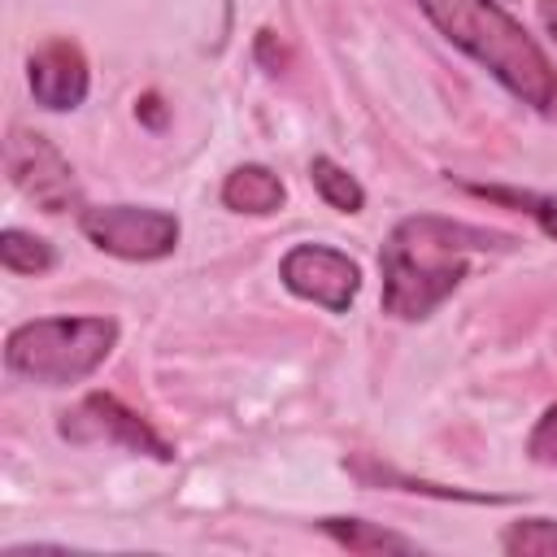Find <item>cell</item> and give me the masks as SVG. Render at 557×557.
<instances>
[{"label":"cell","mask_w":557,"mask_h":557,"mask_svg":"<svg viewBox=\"0 0 557 557\" xmlns=\"http://www.w3.org/2000/svg\"><path fill=\"white\" fill-rule=\"evenodd\" d=\"M513 248V235L453 222L440 213H413L392 226L379 252L383 270V313L400 322H418L435 313L466 278V265L474 252Z\"/></svg>","instance_id":"1"},{"label":"cell","mask_w":557,"mask_h":557,"mask_svg":"<svg viewBox=\"0 0 557 557\" xmlns=\"http://www.w3.org/2000/svg\"><path fill=\"white\" fill-rule=\"evenodd\" d=\"M418 9L435 22V30L474 57L492 78L513 91L535 113L557 109V70L544 48L496 4V0H418Z\"/></svg>","instance_id":"2"},{"label":"cell","mask_w":557,"mask_h":557,"mask_svg":"<svg viewBox=\"0 0 557 557\" xmlns=\"http://www.w3.org/2000/svg\"><path fill=\"white\" fill-rule=\"evenodd\" d=\"M113 344H117L113 318H35L9 331L4 361L13 374L30 383L65 387L100 370Z\"/></svg>","instance_id":"3"},{"label":"cell","mask_w":557,"mask_h":557,"mask_svg":"<svg viewBox=\"0 0 557 557\" xmlns=\"http://www.w3.org/2000/svg\"><path fill=\"white\" fill-rule=\"evenodd\" d=\"M78 231L109 257L122 261H157L178 244V218L148 205H96L83 209Z\"/></svg>","instance_id":"4"},{"label":"cell","mask_w":557,"mask_h":557,"mask_svg":"<svg viewBox=\"0 0 557 557\" xmlns=\"http://www.w3.org/2000/svg\"><path fill=\"white\" fill-rule=\"evenodd\" d=\"M57 431H61V440H74V444H113V448L144 453V457H157V461H174V448L157 435V426L148 418H139L135 409H126L109 392L83 396L74 409L61 413Z\"/></svg>","instance_id":"5"},{"label":"cell","mask_w":557,"mask_h":557,"mask_svg":"<svg viewBox=\"0 0 557 557\" xmlns=\"http://www.w3.org/2000/svg\"><path fill=\"white\" fill-rule=\"evenodd\" d=\"M4 165L13 187L35 200L44 213H65L78 205V178L70 170V161L52 148V139H44L39 131H13L4 144Z\"/></svg>","instance_id":"6"},{"label":"cell","mask_w":557,"mask_h":557,"mask_svg":"<svg viewBox=\"0 0 557 557\" xmlns=\"http://www.w3.org/2000/svg\"><path fill=\"white\" fill-rule=\"evenodd\" d=\"M278 278L287 283L292 296L313 300L331 313H348V305L361 292V265L326 244H296L287 248V257L278 261Z\"/></svg>","instance_id":"7"},{"label":"cell","mask_w":557,"mask_h":557,"mask_svg":"<svg viewBox=\"0 0 557 557\" xmlns=\"http://www.w3.org/2000/svg\"><path fill=\"white\" fill-rule=\"evenodd\" d=\"M26 78H30L35 104H44L52 113L78 109L87 100V83H91L87 57L74 39H44L26 61Z\"/></svg>","instance_id":"8"},{"label":"cell","mask_w":557,"mask_h":557,"mask_svg":"<svg viewBox=\"0 0 557 557\" xmlns=\"http://www.w3.org/2000/svg\"><path fill=\"white\" fill-rule=\"evenodd\" d=\"M283 200H287V187L270 165H235L222 183V205L231 213L265 218V213H278Z\"/></svg>","instance_id":"9"},{"label":"cell","mask_w":557,"mask_h":557,"mask_svg":"<svg viewBox=\"0 0 557 557\" xmlns=\"http://www.w3.org/2000/svg\"><path fill=\"white\" fill-rule=\"evenodd\" d=\"M318 527H322L339 548L361 553V557H370V553H413V548H418L409 535L383 531V527H374V522H366V518H322Z\"/></svg>","instance_id":"10"},{"label":"cell","mask_w":557,"mask_h":557,"mask_svg":"<svg viewBox=\"0 0 557 557\" xmlns=\"http://www.w3.org/2000/svg\"><path fill=\"white\" fill-rule=\"evenodd\" d=\"M309 178H313L318 196H322L331 209H339V213H361L366 191H361V183H357L344 165H335L331 157H313V161H309Z\"/></svg>","instance_id":"11"},{"label":"cell","mask_w":557,"mask_h":557,"mask_svg":"<svg viewBox=\"0 0 557 557\" xmlns=\"http://www.w3.org/2000/svg\"><path fill=\"white\" fill-rule=\"evenodd\" d=\"M0 261H4L9 274H48V270L57 265V252H52L48 239L9 226V231L0 235Z\"/></svg>","instance_id":"12"},{"label":"cell","mask_w":557,"mask_h":557,"mask_svg":"<svg viewBox=\"0 0 557 557\" xmlns=\"http://www.w3.org/2000/svg\"><path fill=\"white\" fill-rule=\"evenodd\" d=\"M500 548L513 557H548L557 553V522L553 518H522L509 522L500 535Z\"/></svg>","instance_id":"13"},{"label":"cell","mask_w":557,"mask_h":557,"mask_svg":"<svg viewBox=\"0 0 557 557\" xmlns=\"http://www.w3.org/2000/svg\"><path fill=\"white\" fill-rule=\"evenodd\" d=\"M474 196H487V200H500V205H518V209H527L535 222H540V231L544 235H553L557 239V191H513V187H470Z\"/></svg>","instance_id":"14"},{"label":"cell","mask_w":557,"mask_h":557,"mask_svg":"<svg viewBox=\"0 0 557 557\" xmlns=\"http://www.w3.org/2000/svg\"><path fill=\"white\" fill-rule=\"evenodd\" d=\"M348 470L361 479V483H400L409 492H431V496H444V500H500V496H479V492H461V487H440V483H418V479H405V474H392L374 461H348Z\"/></svg>","instance_id":"15"},{"label":"cell","mask_w":557,"mask_h":557,"mask_svg":"<svg viewBox=\"0 0 557 557\" xmlns=\"http://www.w3.org/2000/svg\"><path fill=\"white\" fill-rule=\"evenodd\" d=\"M527 453H531V461H540V466L557 470V405H548V409L540 413V422L531 426Z\"/></svg>","instance_id":"16"},{"label":"cell","mask_w":557,"mask_h":557,"mask_svg":"<svg viewBox=\"0 0 557 557\" xmlns=\"http://www.w3.org/2000/svg\"><path fill=\"white\" fill-rule=\"evenodd\" d=\"M540 22H544V30H548L553 44H557V0H540Z\"/></svg>","instance_id":"17"}]
</instances>
